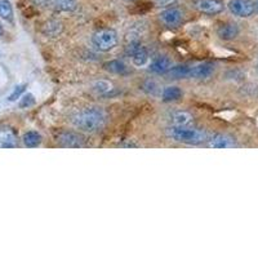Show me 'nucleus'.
I'll list each match as a JSON object with an SVG mask.
<instances>
[{
  "label": "nucleus",
  "mask_w": 258,
  "mask_h": 258,
  "mask_svg": "<svg viewBox=\"0 0 258 258\" xmlns=\"http://www.w3.org/2000/svg\"><path fill=\"white\" fill-rule=\"evenodd\" d=\"M160 20L168 27H178L183 21V13L178 8H168L160 13Z\"/></svg>",
  "instance_id": "nucleus-6"
},
{
  "label": "nucleus",
  "mask_w": 258,
  "mask_h": 258,
  "mask_svg": "<svg viewBox=\"0 0 258 258\" xmlns=\"http://www.w3.org/2000/svg\"><path fill=\"white\" fill-rule=\"evenodd\" d=\"M257 71H258V58H257Z\"/></svg>",
  "instance_id": "nucleus-28"
},
{
  "label": "nucleus",
  "mask_w": 258,
  "mask_h": 258,
  "mask_svg": "<svg viewBox=\"0 0 258 258\" xmlns=\"http://www.w3.org/2000/svg\"><path fill=\"white\" fill-rule=\"evenodd\" d=\"M132 59L133 63H135L136 66H140V68H141V66L146 64L147 61H149V52H147L146 48L142 45V47L133 54Z\"/></svg>",
  "instance_id": "nucleus-19"
},
{
  "label": "nucleus",
  "mask_w": 258,
  "mask_h": 258,
  "mask_svg": "<svg viewBox=\"0 0 258 258\" xmlns=\"http://www.w3.org/2000/svg\"><path fill=\"white\" fill-rule=\"evenodd\" d=\"M35 105V97L32 96L31 93H27L22 97V100L20 102L21 109H29L31 106Z\"/></svg>",
  "instance_id": "nucleus-22"
},
{
  "label": "nucleus",
  "mask_w": 258,
  "mask_h": 258,
  "mask_svg": "<svg viewBox=\"0 0 258 258\" xmlns=\"http://www.w3.org/2000/svg\"><path fill=\"white\" fill-rule=\"evenodd\" d=\"M24 144L26 147H38L41 144V136L35 131H30V132L25 133L24 136Z\"/></svg>",
  "instance_id": "nucleus-17"
},
{
  "label": "nucleus",
  "mask_w": 258,
  "mask_h": 258,
  "mask_svg": "<svg viewBox=\"0 0 258 258\" xmlns=\"http://www.w3.org/2000/svg\"><path fill=\"white\" fill-rule=\"evenodd\" d=\"M0 17L6 21L13 20V8L9 0H0Z\"/></svg>",
  "instance_id": "nucleus-20"
},
{
  "label": "nucleus",
  "mask_w": 258,
  "mask_h": 258,
  "mask_svg": "<svg viewBox=\"0 0 258 258\" xmlns=\"http://www.w3.org/2000/svg\"><path fill=\"white\" fill-rule=\"evenodd\" d=\"M167 135L173 141L186 145H199L207 141V137H208L206 131L187 125H172L168 128Z\"/></svg>",
  "instance_id": "nucleus-2"
},
{
  "label": "nucleus",
  "mask_w": 258,
  "mask_h": 258,
  "mask_svg": "<svg viewBox=\"0 0 258 258\" xmlns=\"http://www.w3.org/2000/svg\"><path fill=\"white\" fill-rule=\"evenodd\" d=\"M110 89H111V84L107 82H103V80H100V82H97L96 84H94V91L98 92L100 94L107 93Z\"/></svg>",
  "instance_id": "nucleus-23"
},
{
  "label": "nucleus",
  "mask_w": 258,
  "mask_h": 258,
  "mask_svg": "<svg viewBox=\"0 0 258 258\" xmlns=\"http://www.w3.org/2000/svg\"><path fill=\"white\" fill-rule=\"evenodd\" d=\"M229 9L238 17H250L255 12L254 3L252 0H231L229 3Z\"/></svg>",
  "instance_id": "nucleus-4"
},
{
  "label": "nucleus",
  "mask_w": 258,
  "mask_h": 258,
  "mask_svg": "<svg viewBox=\"0 0 258 258\" xmlns=\"http://www.w3.org/2000/svg\"><path fill=\"white\" fill-rule=\"evenodd\" d=\"M195 7L206 15H218L223 11V4L218 0H195Z\"/></svg>",
  "instance_id": "nucleus-7"
},
{
  "label": "nucleus",
  "mask_w": 258,
  "mask_h": 258,
  "mask_svg": "<svg viewBox=\"0 0 258 258\" xmlns=\"http://www.w3.org/2000/svg\"><path fill=\"white\" fill-rule=\"evenodd\" d=\"M182 91L178 87H167L163 91V101L164 102H176L182 98Z\"/></svg>",
  "instance_id": "nucleus-14"
},
{
  "label": "nucleus",
  "mask_w": 258,
  "mask_h": 258,
  "mask_svg": "<svg viewBox=\"0 0 258 258\" xmlns=\"http://www.w3.org/2000/svg\"><path fill=\"white\" fill-rule=\"evenodd\" d=\"M254 7H255V11H257V12H258V0L254 3Z\"/></svg>",
  "instance_id": "nucleus-27"
},
{
  "label": "nucleus",
  "mask_w": 258,
  "mask_h": 258,
  "mask_svg": "<svg viewBox=\"0 0 258 258\" xmlns=\"http://www.w3.org/2000/svg\"><path fill=\"white\" fill-rule=\"evenodd\" d=\"M52 4L59 12H74L78 8V0H52Z\"/></svg>",
  "instance_id": "nucleus-13"
},
{
  "label": "nucleus",
  "mask_w": 258,
  "mask_h": 258,
  "mask_svg": "<svg viewBox=\"0 0 258 258\" xmlns=\"http://www.w3.org/2000/svg\"><path fill=\"white\" fill-rule=\"evenodd\" d=\"M18 146V137L12 126L0 124V149H15Z\"/></svg>",
  "instance_id": "nucleus-5"
},
{
  "label": "nucleus",
  "mask_w": 258,
  "mask_h": 258,
  "mask_svg": "<svg viewBox=\"0 0 258 258\" xmlns=\"http://www.w3.org/2000/svg\"><path fill=\"white\" fill-rule=\"evenodd\" d=\"M141 47H142L141 41L138 40V39H132V40L129 41L128 44H126L125 54H126V56L132 57L133 54H135V53L137 52V50L140 49V48H141Z\"/></svg>",
  "instance_id": "nucleus-21"
},
{
  "label": "nucleus",
  "mask_w": 258,
  "mask_h": 258,
  "mask_svg": "<svg viewBox=\"0 0 258 258\" xmlns=\"http://www.w3.org/2000/svg\"><path fill=\"white\" fill-rule=\"evenodd\" d=\"M172 69V61L168 57H158L150 64V71L154 74H165Z\"/></svg>",
  "instance_id": "nucleus-11"
},
{
  "label": "nucleus",
  "mask_w": 258,
  "mask_h": 258,
  "mask_svg": "<svg viewBox=\"0 0 258 258\" xmlns=\"http://www.w3.org/2000/svg\"><path fill=\"white\" fill-rule=\"evenodd\" d=\"M57 141L64 147H82L84 145V137L75 132H63L58 136Z\"/></svg>",
  "instance_id": "nucleus-8"
},
{
  "label": "nucleus",
  "mask_w": 258,
  "mask_h": 258,
  "mask_svg": "<svg viewBox=\"0 0 258 258\" xmlns=\"http://www.w3.org/2000/svg\"><path fill=\"white\" fill-rule=\"evenodd\" d=\"M176 0H155V4L158 7H168L170 4H173Z\"/></svg>",
  "instance_id": "nucleus-25"
},
{
  "label": "nucleus",
  "mask_w": 258,
  "mask_h": 258,
  "mask_svg": "<svg viewBox=\"0 0 258 258\" xmlns=\"http://www.w3.org/2000/svg\"><path fill=\"white\" fill-rule=\"evenodd\" d=\"M3 32H4V30H3V26H2V24H0V36L3 35Z\"/></svg>",
  "instance_id": "nucleus-26"
},
{
  "label": "nucleus",
  "mask_w": 258,
  "mask_h": 258,
  "mask_svg": "<svg viewBox=\"0 0 258 258\" xmlns=\"http://www.w3.org/2000/svg\"><path fill=\"white\" fill-rule=\"evenodd\" d=\"M103 68L105 70L110 71L111 74H116V75H121V74H125L126 73V66L123 61H119V59H114V61H110V62H106L103 64Z\"/></svg>",
  "instance_id": "nucleus-15"
},
{
  "label": "nucleus",
  "mask_w": 258,
  "mask_h": 258,
  "mask_svg": "<svg viewBox=\"0 0 258 258\" xmlns=\"http://www.w3.org/2000/svg\"><path fill=\"white\" fill-rule=\"evenodd\" d=\"M126 2H133V0H126Z\"/></svg>",
  "instance_id": "nucleus-29"
},
{
  "label": "nucleus",
  "mask_w": 258,
  "mask_h": 258,
  "mask_svg": "<svg viewBox=\"0 0 258 258\" xmlns=\"http://www.w3.org/2000/svg\"><path fill=\"white\" fill-rule=\"evenodd\" d=\"M25 88H26V85L25 84H21V85H17L15 89H13V92L11 94H9L8 97V101H11V102H13V101H16L17 98H20L21 94L24 93L25 92Z\"/></svg>",
  "instance_id": "nucleus-24"
},
{
  "label": "nucleus",
  "mask_w": 258,
  "mask_h": 258,
  "mask_svg": "<svg viewBox=\"0 0 258 258\" xmlns=\"http://www.w3.org/2000/svg\"><path fill=\"white\" fill-rule=\"evenodd\" d=\"M117 34L114 29H101L92 36L94 48L100 52H109L117 45Z\"/></svg>",
  "instance_id": "nucleus-3"
},
{
  "label": "nucleus",
  "mask_w": 258,
  "mask_h": 258,
  "mask_svg": "<svg viewBox=\"0 0 258 258\" xmlns=\"http://www.w3.org/2000/svg\"><path fill=\"white\" fill-rule=\"evenodd\" d=\"M106 115L100 107H85L73 116V124L83 132L93 133L103 128Z\"/></svg>",
  "instance_id": "nucleus-1"
},
{
  "label": "nucleus",
  "mask_w": 258,
  "mask_h": 258,
  "mask_svg": "<svg viewBox=\"0 0 258 258\" xmlns=\"http://www.w3.org/2000/svg\"><path fill=\"white\" fill-rule=\"evenodd\" d=\"M217 34L223 40H232L239 35V27L235 24H225L217 30Z\"/></svg>",
  "instance_id": "nucleus-12"
},
{
  "label": "nucleus",
  "mask_w": 258,
  "mask_h": 258,
  "mask_svg": "<svg viewBox=\"0 0 258 258\" xmlns=\"http://www.w3.org/2000/svg\"><path fill=\"white\" fill-rule=\"evenodd\" d=\"M191 68L186 66V64H178L176 68H172L169 70V74L174 79H185V78H190Z\"/></svg>",
  "instance_id": "nucleus-18"
},
{
  "label": "nucleus",
  "mask_w": 258,
  "mask_h": 258,
  "mask_svg": "<svg viewBox=\"0 0 258 258\" xmlns=\"http://www.w3.org/2000/svg\"><path fill=\"white\" fill-rule=\"evenodd\" d=\"M214 64L211 62H204V63L197 64L195 68H191L190 78H195V79H208L213 75Z\"/></svg>",
  "instance_id": "nucleus-9"
},
{
  "label": "nucleus",
  "mask_w": 258,
  "mask_h": 258,
  "mask_svg": "<svg viewBox=\"0 0 258 258\" xmlns=\"http://www.w3.org/2000/svg\"><path fill=\"white\" fill-rule=\"evenodd\" d=\"M170 120H172L173 125H188L192 121V116L188 112L178 111L172 114Z\"/></svg>",
  "instance_id": "nucleus-16"
},
{
  "label": "nucleus",
  "mask_w": 258,
  "mask_h": 258,
  "mask_svg": "<svg viewBox=\"0 0 258 258\" xmlns=\"http://www.w3.org/2000/svg\"><path fill=\"white\" fill-rule=\"evenodd\" d=\"M209 147L213 149H232L236 146V142L227 135H216L209 140Z\"/></svg>",
  "instance_id": "nucleus-10"
}]
</instances>
